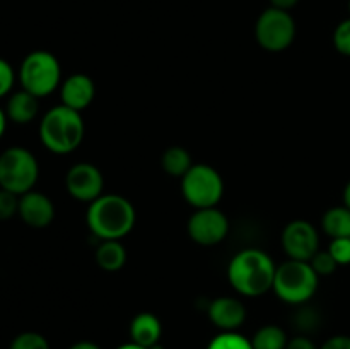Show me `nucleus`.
Returning <instances> with one entry per match:
<instances>
[{
	"mask_svg": "<svg viewBox=\"0 0 350 349\" xmlns=\"http://www.w3.org/2000/svg\"><path fill=\"white\" fill-rule=\"evenodd\" d=\"M277 266L272 257L260 248H245L236 253L228 267V279L241 296L256 298L273 287Z\"/></svg>",
	"mask_w": 350,
	"mask_h": 349,
	"instance_id": "f257e3e1",
	"label": "nucleus"
},
{
	"mask_svg": "<svg viewBox=\"0 0 350 349\" xmlns=\"http://www.w3.org/2000/svg\"><path fill=\"white\" fill-rule=\"evenodd\" d=\"M135 221V207L129 198L118 194H103L89 204L85 212L89 231L101 242L125 238L133 229Z\"/></svg>",
	"mask_w": 350,
	"mask_h": 349,
	"instance_id": "f03ea898",
	"label": "nucleus"
},
{
	"mask_svg": "<svg viewBox=\"0 0 350 349\" xmlns=\"http://www.w3.org/2000/svg\"><path fill=\"white\" fill-rule=\"evenodd\" d=\"M85 135L81 112L65 105L53 106L40 122L41 144L53 154H70L82 144Z\"/></svg>",
	"mask_w": 350,
	"mask_h": 349,
	"instance_id": "7ed1b4c3",
	"label": "nucleus"
},
{
	"mask_svg": "<svg viewBox=\"0 0 350 349\" xmlns=\"http://www.w3.org/2000/svg\"><path fill=\"white\" fill-rule=\"evenodd\" d=\"M318 284L320 276L314 272L310 262L289 259L277 266L272 289L280 301L299 307L317 294Z\"/></svg>",
	"mask_w": 350,
	"mask_h": 349,
	"instance_id": "20e7f679",
	"label": "nucleus"
},
{
	"mask_svg": "<svg viewBox=\"0 0 350 349\" xmlns=\"http://www.w3.org/2000/svg\"><path fill=\"white\" fill-rule=\"evenodd\" d=\"M21 89L36 98H46L62 82V67L58 58L46 50H34L24 57L19 65Z\"/></svg>",
	"mask_w": 350,
	"mask_h": 349,
	"instance_id": "39448f33",
	"label": "nucleus"
},
{
	"mask_svg": "<svg viewBox=\"0 0 350 349\" xmlns=\"http://www.w3.org/2000/svg\"><path fill=\"white\" fill-rule=\"evenodd\" d=\"M40 178V164L29 149L12 146L0 154V188L16 195L33 190Z\"/></svg>",
	"mask_w": 350,
	"mask_h": 349,
	"instance_id": "423d86ee",
	"label": "nucleus"
},
{
	"mask_svg": "<svg viewBox=\"0 0 350 349\" xmlns=\"http://www.w3.org/2000/svg\"><path fill=\"white\" fill-rule=\"evenodd\" d=\"M181 194L195 209L217 207L224 195V180L211 164H193L181 178Z\"/></svg>",
	"mask_w": 350,
	"mask_h": 349,
	"instance_id": "0eeeda50",
	"label": "nucleus"
},
{
	"mask_svg": "<svg viewBox=\"0 0 350 349\" xmlns=\"http://www.w3.org/2000/svg\"><path fill=\"white\" fill-rule=\"evenodd\" d=\"M255 38L263 50L279 53L293 44L296 38V23L287 10L269 7L256 19Z\"/></svg>",
	"mask_w": 350,
	"mask_h": 349,
	"instance_id": "6e6552de",
	"label": "nucleus"
},
{
	"mask_svg": "<svg viewBox=\"0 0 350 349\" xmlns=\"http://www.w3.org/2000/svg\"><path fill=\"white\" fill-rule=\"evenodd\" d=\"M188 235L197 245L215 246L226 240L229 233L228 216L217 207L195 209L188 219Z\"/></svg>",
	"mask_w": 350,
	"mask_h": 349,
	"instance_id": "1a4fd4ad",
	"label": "nucleus"
},
{
	"mask_svg": "<svg viewBox=\"0 0 350 349\" xmlns=\"http://www.w3.org/2000/svg\"><path fill=\"white\" fill-rule=\"evenodd\" d=\"M280 243L291 260L310 262L314 253L320 250V235L311 222L296 219L284 228Z\"/></svg>",
	"mask_w": 350,
	"mask_h": 349,
	"instance_id": "9d476101",
	"label": "nucleus"
},
{
	"mask_svg": "<svg viewBox=\"0 0 350 349\" xmlns=\"http://www.w3.org/2000/svg\"><path fill=\"white\" fill-rule=\"evenodd\" d=\"M65 188L79 202L96 201L103 195L105 178L98 166L91 163H77L65 174Z\"/></svg>",
	"mask_w": 350,
	"mask_h": 349,
	"instance_id": "9b49d317",
	"label": "nucleus"
},
{
	"mask_svg": "<svg viewBox=\"0 0 350 349\" xmlns=\"http://www.w3.org/2000/svg\"><path fill=\"white\" fill-rule=\"evenodd\" d=\"M19 216L31 228H46L55 219V205L48 195L29 190L19 197Z\"/></svg>",
	"mask_w": 350,
	"mask_h": 349,
	"instance_id": "f8f14e48",
	"label": "nucleus"
},
{
	"mask_svg": "<svg viewBox=\"0 0 350 349\" xmlns=\"http://www.w3.org/2000/svg\"><path fill=\"white\" fill-rule=\"evenodd\" d=\"M212 324L222 332L238 331L246 320V307L239 298L219 296L211 301L207 308Z\"/></svg>",
	"mask_w": 350,
	"mask_h": 349,
	"instance_id": "ddd939ff",
	"label": "nucleus"
},
{
	"mask_svg": "<svg viewBox=\"0 0 350 349\" xmlns=\"http://www.w3.org/2000/svg\"><path fill=\"white\" fill-rule=\"evenodd\" d=\"M96 96V84L89 75L85 74H72L62 82L60 98L62 105L82 112L88 108Z\"/></svg>",
	"mask_w": 350,
	"mask_h": 349,
	"instance_id": "4468645a",
	"label": "nucleus"
},
{
	"mask_svg": "<svg viewBox=\"0 0 350 349\" xmlns=\"http://www.w3.org/2000/svg\"><path fill=\"white\" fill-rule=\"evenodd\" d=\"M161 335H163V324L150 311H142L130 322V341L135 344L152 348L154 344L161 342Z\"/></svg>",
	"mask_w": 350,
	"mask_h": 349,
	"instance_id": "2eb2a0df",
	"label": "nucleus"
},
{
	"mask_svg": "<svg viewBox=\"0 0 350 349\" xmlns=\"http://www.w3.org/2000/svg\"><path fill=\"white\" fill-rule=\"evenodd\" d=\"M38 112H40V98H36L31 92L24 91V89L12 92L9 96V99H7V118L10 122L17 123V125L31 123L38 116Z\"/></svg>",
	"mask_w": 350,
	"mask_h": 349,
	"instance_id": "dca6fc26",
	"label": "nucleus"
},
{
	"mask_svg": "<svg viewBox=\"0 0 350 349\" xmlns=\"http://www.w3.org/2000/svg\"><path fill=\"white\" fill-rule=\"evenodd\" d=\"M126 262V250L120 240H103L96 248V263L106 272H118Z\"/></svg>",
	"mask_w": 350,
	"mask_h": 349,
	"instance_id": "f3484780",
	"label": "nucleus"
},
{
	"mask_svg": "<svg viewBox=\"0 0 350 349\" xmlns=\"http://www.w3.org/2000/svg\"><path fill=\"white\" fill-rule=\"evenodd\" d=\"M321 229L332 240L350 238V209L347 205L328 209L321 218Z\"/></svg>",
	"mask_w": 350,
	"mask_h": 349,
	"instance_id": "a211bd4d",
	"label": "nucleus"
},
{
	"mask_svg": "<svg viewBox=\"0 0 350 349\" xmlns=\"http://www.w3.org/2000/svg\"><path fill=\"white\" fill-rule=\"evenodd\" d=\"M161 166L170 177L183 178L188 173V170L193 166V159L185 147L171 146L161 156Z\"/></svg>",
	"mask_w": 350,
	"mask_h": 349,
	"instance_id": "6ab92c4d",
	"label": "nucleus"
},
{
	"mask_svg": "<svg viewBox=\"0 0 350 349\" xmlns=\"http://www.w3.org/2000/svg\"><path fill=\"white\" fill-rule=\"evenodd\" d=\"M289 337L279 325H263L252 339L253 349H286Z\"/></svg>",
	"mask_w": 350,
	"mask_h": 349,
	"instance_id": "aec40b11",
	"label": "nucleus"
},
{
	"mask_svg": "<svg viewBox=\"0 0 350 349\" xmlns=\"http://www.w3.org/2000/svg\"><path fill=\"white\" fill-rule=\"evenodd\" d=\"M207 349H253L252 339L245 337L238 331L221 332L208 342Z\"/></svg>",
	"mask_w": 350,
	"mask_h": 349,
	"instance_id": "412c9836",
	"label": "nucleus"
},
{
	"mask_svg": "<svg viewBox=\"0 0 350 349\" xmlns=\"http://www.w3.org/2000/svg\"><path fill=\"white\" fill-rule=\"evenodd\" d=\"M293 325L296 331H299V334L308 335L318 328V325H320V315H318V311L314 308L306 307V303L299 305V310L293 317Z\"/></svg>",
	"mask_w": 350,
	"mask_h": 349,
	"instance_id": "4be33fe9",
	"label": "nucleus"
},
{
	"mask_svg": "<svg viewBox=\"0 0 350 349\" xmlns=\"http://www.w3.org/2000/svg\"><path fill=\"white\" fill-rule=\"evenodd\" d=\"M9 349H50V342L40 332H21L10 342Z\"/></svg>",
	"mask_w": 350,
	"mask_h": 349,
	"instance_id": "5701e85b",
	"label": "nucleus"
},
{
	"mask_svg": "<svg viewBox=\"0 0 350 349\" xmlns=\"http://www.w3.org/2000/svg\"><path fill=\"white\" fill-rule=\"evenodd\" d=\"M310 263L311 267H313L314 272H317L320 277L332 276L338 267V263L335 262V259L330 255L328 250H318V252L314 253L313 259L310 260Z\"/></svg>",
	"mask_w": 350,
	"mask_h": 349,
	"instance_id": "b1692460",
	"label": "nucleus"
},
{
	"mask_svg": "<svg viewBox=\"0 0 350 349\" xmlns=\"http://www.w3.org/2000/svg\"><path fill=\"white\" fill-rule=\"evenodd\" d=\"M19 197L21 195L0 188V221H9L19 214Z\"/></svg>",
	"mask_w": 350,
	"mask_h": 349,
	"instance_id": "393cba45",
	"label": "nucleus"
},
{
	"mask_svg": "<svg viewBox=\"0 0 350 349\" xmlns=\"http://www.w3.org/2000/svg\"><path fill=\"white\" fill-rule=\"evenodd\" d=\"M334 47L344 57H350V17L342 21L334 31Z\"/></svg>",
	"mask_w": 350,
	"mask_h": 349,
	"instance_id": "a878e982",
	"label": "nucleus"
},
{
	"mask_svg": "<svg viewBox=\"0 0 350 349\" xmlns=\"http://www.w3.org/2000/svg\"><path fill=\"white\" fill-rule=\"evenodd\" d=\"M328 252L334 257L338 266L350 263V238H335L328 245Z\"/></svg>",
	"mask_w": 350,
	"mask_h": 349,
	"instance_id": "bb28decb",
	"label": "nucleus"
},
{
	"mask_svg": "<svg viewBox=\"0 0 350 349\" xmlns=\"http://www.w3.org/2000/svg\"><path fill=\"white\" fill-rule=\"evenodd\" d=\"M14 82H16V72H14L12 65L5 58H0V98L10 94Z\"/></svg>",
	"mask_w": 350,
	"mask_h": 349,
	"instance_id": "cd10ccee",
	"label": "nucleus"
},
{
	"mask_svg": "<svg viewBox=\"0 0 350 349\" xmlns=\"http://www.w3.org/2000/svg\"><path fill=\"white\" fill-rule=\"evenodd\" d=\"M320 349H350V335H332L320 346Z\"/></svg>",
	"mask_w": 350,
	"mask_h": 349,
	"instance_id": "c85d7f7f",
	"label": "nucleus"
},
{
	"mask_svg": "<svg viewBox=\"0 0 350 349\" xmlns=\"http://www.w3.org/2000/svg\"><path fill=\"white\" fill-rule=\"evenodd\" d=\"M286 349H320L317 344H314L313 341H311L308 335H296V337L289 339V342H287V348Z\"/></svg>",
	"mask_w": 350,
	"mask_h": 349,
	"instance_id": "c756f323",
	"label": "nucleus"
},
{
	"mask_svg": "<svg viewBox=\"0 0 350 349\" xmlns=\"http://www.w3.org/2000/svg\"><path fill=\"white\" fill-rule=\"evenodd\" d=\"M297 2H299V0H270V7H275V9L287 10V12H289L293 7L297 5Z\"/></svg>",
	"mask_w": 350,
	"mask_h": 349,
	"instance_id": "7c9ffc66",
	"label": "nucleus"
},
{
	"mask_svg": "<svg viewBox=\"0 0 350 349\" xmlns=\"http://www.w3.org/2000/svg\"><path fill=\"white\" fill-rule=\"evenodd\" d=\"M68 349H101V348L92 341H79L75 342V344H72Z\"/></svg>",
	"mask_w": 350,
	"mask_h": 349,
	"instance_id": "2f4dec72",
	"label": "nucleus"
},
{
	"mask_svg": "<svg viewBox=\"0 0 350 349\" xmlns=\"http://www.w3.org/2000/svg\"><path fill=\"white\" fill-rule=\"evenodd\" d=\"M7 122H9V118H7L5 108H2V106H0V139H2L3 133H5Z\"/></svg>",
	"mask_w": 350,
	"mask_h": 349,
	"instance_id": "473e14b6",
	"label": "nucleus"
},
{
	"mask_svg": "<svg viewBox=\"0 0 350 349\" xmlns=\"http://www.w3.org/2000/svg\"><path fill=\"white\" fill-rule=\"evenodd\" d=\"M116 349H149V348H144V346H139V344H135V342H126V344H122V346H118V348Z\"/></svg>",
	"mask_w": 350,
	"mask_h": 349,
	"instance_id": "72a5a7b5",
	"label": "nucleus"
},
{
	"mask_svg": "<svg viewBox=\"0 0 350 349\" xmlns=\"http://www.w3.org/2000/svg\"><path fill=\"white\" fill-rule=\"evenodd\" d=\"M344 205H347V207L350 209V180L344 188Z\"/></svg>",
	"mask_w": 350,
	"mask_h": 349,
	"instance_id": "f704fd0d",
	"label": "nucleus"
},
{
	"mask_svg": "<svg viewBox=\"0 0 350 349\" xmlns=\"http://www.w3.org/2000/svg\"><path fill=\"white\" fill-rule=\"evenodd\" d=\"M349 14H350V0H349Z\"/></svg>",
	"mask_w": 350,
	"mask_h": 349,
	"instance_id": "c9c22d12",
	"label": "nucleus"
}]
</instances>
